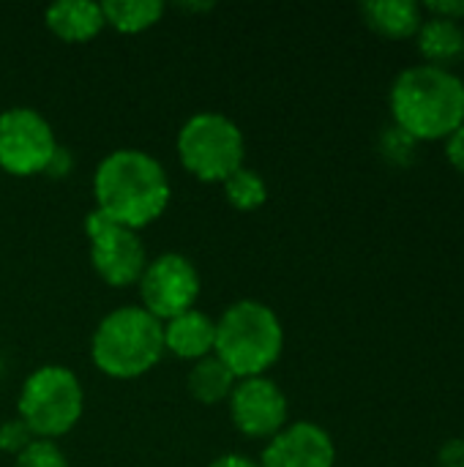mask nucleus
<instances>
[{
    "instance_id": "nucleus-20",
    "label": "nucleus",
    "mask_w": 464,
    "mask_h": 467,
    "mask_svg": "<svg viewBox=\"0 0 464 467\" xmlns=\"http://www.w3.org/2000/svg\"><path fill=\"white\" fill-rule=\"evenodd\" d=\"M14 467H68L63 451L55 446V441H33L25 451L16 454Z\"/></svg>"
},
{
    "instance_id": "nucleus-1",
    "label": "nucleus",
    "mask_w": 464,
    "mask_h": 467,
    "mask_svg": "<svg viewBox=\"0 0 464 467\" xmlns=\"http://www.w3.org/2000/svg\"><path fill=\"white\" fill-rule=\"evenodd\" d=\"M388 109L391 123L418 145L443 142L464 123V79L454 68L407 66L391 82Z\"/></svg>"
},
{
    "instance_id": "nucleus-18",
    "label": "nucleus",
    "mask_w": 464,
    "mask_h": 467,
    "mask_svg": "<svg viewBox=\"0 0 464 467\" xmlns=\"http://www.w3.org/2000/svg\"><path fill=\"white\" fill-rule=\"evenodd\" d=\"M224 194L230 200V205H235L238 211H254L268 200V186L263 181V175L252 167H238L232 175H227L224 181Z\"/></svg>"
},
{
    "instance_id": "nucleus-12",
    "label": "nucleus",
    "mask_w": 464,
    "mask_h": 467,
    "mask_svg": "<svg viewBox=\"0 0 464 467\" xmlns=\"http://www.w3.org/2000/svg\"><path fill=\"white\" fill-rule=\"evenodd\" d=\"M216 345V320L200 309H189L164 323V350L178 358L200 361L213 353Z\"/></svg>"
},
{
    "instance_id": "nucleus-26",
    "label": "nucleus",
    "mask_w": 464,
    "mask_h": 467,
    "mask_svg": "<svg viewBox=\"0 0 464 467\" xmlns=\"http://www.w3.org/2000/svg\"><path fill=\"white\" fill-rule=\"evenodd\" d=\"M208 467H260V462H254V460H249L246 454H222V457H216L213 462Z\"/></svg>"
},
{
    "instance_id": "nucleus-5",
    "label": "nucleus",
    "mask_w": 464,
    "mask_h": 467,
    "mask_svg": "<svg viewBox=\"0 0 464 467\" xmlns=\"http://www.w3.org/2000/svg\"><path fill=\"white\" fill-rule=\"evenodd\" d=\"M85 408L79 378L60 364H44L19 389L16 413L38 441H52L74 430Z\"/></svg>"
},
{
    "instance_id": "nucleus-14",
    "label": "nucleus",
    "mask_w": 464,
    "mask_h": 467,
    "mask_svg": "<svg viewBox=\"0 0 464 467\" xmlns=\"http://www.w3.org/2000/svg\"><path fill=\"white\" fill-rule=\"evenodd\" d=\"M364 22L383 38L405 41L416 38L424 22V5L416 0H369L361 5Z\"/></svg>"
},
{
    "instance_id": "nucleus-4",
    "label": "nucleus",
    "mask_w": 464,
    "mask_h": 467,
    "mask_svg": "<svg viewBox=\"0 0 464 467\" xmlns=\"http://www.w3.org/2000/svg\"><path fill=\"white\" fill-rule=\"evenodd\" d=\"M90 356L93 364L109 378H139L164 356V323L142 306L112 309L93 331Z\"/></svg>"
},
{
    "instance_id": "nucleus-16",
    "label": "nucleus",
    "mask_w": 464,
    "mask_h": 467,
    "mask_svg": "<svg viewBox=\"0 0 464 467\" xmlns=\"http://www.w3.org/2000/svg\"><path fill=\"white\" fill-rule=\"evenodd\" d=\"M235 383H238V378L232 375V369L213 353L194 361V367L189 369V391L194 400H200L205 405L230 400Z\"/></svg>"
},
{
    "instance_id": "nucleus-22",
    "label": "nucleus",
    "mask_w": 464,
    "mask_h": 467,
    "mask_svg": "<svg viewBox=\"0 0 464 467\" xmlns=\"http://www.w3.org/2000/svg\"><path fill=\"white\" fill-rule=\"evenodd\" d=\"M421 5H424V14H429V16L464 22V0H429V3H421Z\"/></svg>"
},
{
    "instance_id": "nucleus-2",
    "label": "nucleus",
    "mask_w": 464,
    "mask_h": 467,
    "mask_svg": "<svg viewBox=\"0 0 464 467\" xmlns=\"http://www.w3.org/2000/svg\"><path fill=\"white\" fill-rule=\"evenodd\" d=\"M96 211L118 224L139 230L156 222L170 202V178L159 159L139 148L107 153L93 175Z\"/></svg>"
},
{
    "instance_id": "nucleus-23",
    "label": "nucleus",
    "mask_w": 464,
    "mask_h": 467,
    "mask_svg": "<svg viewBox=\"0 0 464 467\" xmlns=\"http://www.w3.org/2000/svg\"><path fill=\"white\" fill-rule=\"evenodd\" d=\"M443 150H446L449 164H451L457 172H462L464 175V123L457 131H451V134L443 140Z\"/></svg>"
},
{
    "instance_id": "nucleus-21",
    "label": "nucleus",
    "mask_w": 464,
    "mask_h": 467,
    "mask_svg": "<svg viewBox=\"0 0 464 467\" xmlns=\"http://www.w3.org/2000/svg\"><path fill=\"white\" fill-rule=\"evenodd\" d=\"M33 432L25 427L22 419H11V421H3L0 424V451H8V454H19L25 451L30 443H33Z\"/></svg>"
},
{
    "instance_id": "nucleus-7",
    "label": "nucleus",
    "mask_w": 464,
    "mask_h": 467,
    "mask_svg": "<svg viewBox=\"0 0 464 467\" xmlns=\"http://www.w3.org/2000/svg\"><path fill=\"white\" fill-rule=\"evenodd\" d=\"M85 235L90 241V260L98 276L112 287H129L139 282L148 254L139 241V233L118 224L98 211H90L85 216Z\"/></svg>"
},
{
    "instance_id": "nucleus-3",
    "label": "nucleus",
    "mask_w": 464,
    "mask_h": 467,
    "mask_svg": "<svg viewBox=\"0 0 464 467\" xmlns=\"http://www.w3.org/2000/svg\"><path fill=\"white\" fill-rule=\"evenodd\" d=\"M284 350V328L279 315L254 298L235 301L216 320V345L219 356L238 380L265 375Z\"/></svg>"
},
{
    "instance_id": "nucleus-11",
    "label": "nucleus",
    "mask_w": 464,
    "mask_h": 467,
    "mask_svg": "<svg viewBox=\"0 0 464 467\" xmlns=\"http://www.w3.org/2000/svg\"><path fill=\"white\" fill-rule=\"evenodd\" d=\"M336 443L328 430L312 421L287 424L276 432L260 457V467H334Z\"/></svg>"
},
{
    "instance_id": "nucleus-25",
    "label": "nucleus",
    "mask_w": 464,
    "mask_h": 467,
    "mask_svg": "<svg viewBox=\"0 0 464 467\" xmlns=\"http://www.w3.org/2000/svg\"><path fill=\"white\" fill-rule=\"evenodd\" d=\"M74 167V159H71V150L68 148H63V145H57V150L52 153V159H49V164H46V175H52V178H63V175H68V170Z\"/></svg>"
},
{
    "instance_id": "nucleus-17",
    "label": "nucleus",
    "mask_w": 464,
    "mask_h": 467,
    "mask_svg": "<svg viewBox=\"0 0 464 467\" xmlns=\"http://www.w3.org/2000/svg\"><path fill=\"white\" fill-rule=\"evenodd\" d=\"M104 22L120 33H139L156 25L164 14L161 0H107L101 3Z\"/></svg>"
},
{
    "instance_id": "nucleus-27",
    "label": "nucleus",
    "mask_w": 464,
    "mask_h": 467,
    "mask_svg": "<svg viewBox=\"0 0 464 467\" xmlns=\"http://www.w3.org/2000/svg\"><path fill=\"white\" fill-rule=\"evenodd\" d=\"M0 372H3V358H0Z\"/></svg>"
},
{
    "instance_id": "nucleus-19",
    "label": "nucleus",
    "mask_w": 464,
    "mask_h": 467,
    "mask_svg": "<svg viewBox=\"0 0 464 467\" xmlns=\"http://www.w3.org/2000/svg\"><path fill=\"white\" fill-rule=\"evenodd\" d=\"M418 142L402 131L399 126H386L377 137V153L383 156V161H388L391 167H410L418 156Z\"/></svg>"
},
{
    "instance_id": "nucleus-6",
    "label": "nucleus",
    "mask_w": 464,
    "mask_h": 467,
    "mask_svg": "<svg viewBox=\"0 0 464 467\" xmlns=\"http://www.w3.org/2000/svg\"><path fill=\"white\" fill-rule=\"evenodd\" d=\"M243 131L222 112H197L178 131V156L200 181H224L243 167Z\"/></svg>"
},
{
    "instance_id": "nucleus-24",
    "label": "nucleus",
    "mask_w": 464,
    "mask_h": 467,
    "mask_svg": "<svg viewBox=\"0 0 464 467\" xmlns=\"http://www.w3.org/2000/svg\"><path fill=\"white\" fill-rule=\"evenodd\" d=\"M438 467H464V438H451L440 446Z\"/></svg>"
},
{
    "instance_id": "nucleus-13",
    "label": "nucleus",
    "mask_w": 464,
    "mask_h": 467,
    "mask_svg": "<svg viewBox=\"0 0 464 467\" xmlns=\"http://www.w3.org/2000/svg\"><path fill=\"white\" fill-rule=\"evenodd\" d=\"M416 47H418L421 63L451 68L464 60V25L427 14L416 33Z\"/></svg>"
},
{
    "instance_id": "nucleus-10",
    "label": "nucleus",
    "mask_w": 464,
    "mask_h": 467,
    "mask_svg": "<svg viewBox=\"0 0 464 467\" xmlns=\"http://www.w3.org/2000/svg\"><path fill=\"white\" fill-rule=\"evenodd\" d=\"M287 397L284 391L265 375L243 378L235 383L230 394V416L238 432L249 438H273L287 427Z\"/></svg>"
},
{
    "instance_id": "nucleus-8",
    "label": "nucleus",
    "mask_w": 464,
    "mask_h": 467,
    "mask_svg": "<svg viewBox=\"0 0 464 467\" xmlns=\"http://www.w3.org/2000/svg\"><path fill=\"white\" fill-rule=\"evenodd\" d=\"M57 150L49 120L33 107H11L0 112V167L11 175L44 172Z\"/></svg>"
},
{
    "instance_id": "nucleus-15",
    "label": "nucleus",
    "mask_w": 464,
    "mask_h": 467,
    "mask_svg": "<svg viewBox=\"0 0 464 467\" xmlns=\"http://www.w3.org/2000/svg\"><path fill=\"white\" fill-rule=\"evenodd\" d=\"M44 19L49 25V30L66 41H88L93 38L107 22H104V11L101 3H90V0H60L52 3L44 11Z\"/></svg>"
},
{
    "instance_id": "nucleus-9",
    "label": "nucleus",
    "mask_w": 464,
    "mask_h": 467,
    "mask_svg": "<svg viewBox=\"0 0 464 467\" xmlns=\"http://www.w3.org/2000/svg\"><path fill=\"white\" fill-rule=\"evenodd\" d=\"M142 309H148L156 320H172L189 309H194L200 296V274L186 254L164 252L148 260L139 276Z\"/></svg>"
}]
</instances>
